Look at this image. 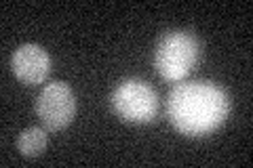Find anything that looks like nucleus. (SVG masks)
Returning a JSON list of instances; mask_svg holds the SVG:
<instances>
[{
  "label": "nucleus",
  "instance_id": "obj_1",
  "mask_svg": "<svg viewBox=\"0 0 253 168\" xmlns=\"http://www.w3.org/2000/svg\"><path fill=\"white\" fill-rule=\"evenodd\" d=\"M230 97L215 82L177 84L167 99V116L173 129L186 137H205L217 131L230 114Z\"/></svg>",
  "mask_w": 253,
  "mask_h": 168
},
{
  "label": "nucleus",
  "instance_id": "obj_2",
  "mask_svg": "<svg viewBox=\"0 0 253 168\" xmlns=\"http://www.w3.org/2000/svg\"><path fill=\"white\" fill-rule=\"evenodd\" d=\"M199 40L188 32H169L156 46L154 67L161 78L169 82H179L194 69L199 61Z\"/></svg>",
  "mask_w": 253,
  "mask_h": 168
},
{
  "label": "nucleus",
  "instance_id": "obj_3",
  "mask_svg": "<svg viewBox=\"0 0 253 168\" xmlns=\"http://www.w3.org/2000/svg\"><path fill=\"white\" fill-rule=\"evenodd\" d=\"M114 114L133 124H148L158 114V95L144 80L131 78L114 89L110 97Z\"/></svg>",
  "mask_w": 253,
  "mask_h": 168
},
{
  "label": "nucleus",
  "instance_id": "obj_4",
  "mask_svg": "<svg viewBox=\"0 0 253 168\" xmlns=\"http://www.w3.org/2000/svg\"><path fill=\"white\" fill-rule=\"evenodd\" d=\"M36 114L49 131H61L76 116V95L66 82H49L36 99Z\"/></svg>",
  "mask_w": 253,
  "mask_h": 168
},
{
  "label": "nucleus",
  "instance_id": "obj_5",
  "mask_svg": "<svg viewBox=\"0 0 253 168\" xmlns=\"http://www.w3.org/2000/svg\"><path fill=\"white\" fill-rule=\"evenodd\" d=\"M11 69L19 82L36 86L44 82L51 71V57L38 44H21L11 57Z\"/></svg>",
  "mask_w": 253,
  "mask_h": 168
},
{
  "label": "nucleus",
  "instance_id": "obj_6",
  "mask_svg": "<svg viewBox=\"0 0 253 168\" xmlns=\"http://www.w3.org/2000/svg\"><path fill=\"white\" fill-rule=\"evenodd\" d=\"M46 147V133L38 126H32V129L23 131L17 139V149L21 156L26 158H36L41 156Z\"/></svg>",
  "mask_w": 253,
  "mask_h": 168
}]
</instances>
